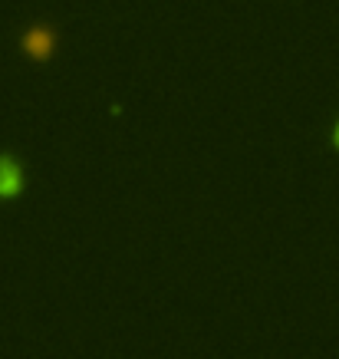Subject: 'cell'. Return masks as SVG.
<instances>
[{
	"mask_svg": "<svg viewBox=\"0 0 339 359\" xmlns=\"http://www.w3.org/2000/svg\"><path fill=\"white\" fill-rule=\"evenodd\" d=\"M20 185H23L20 165L4 155V158H0V198H13L20 191Z\"/></svg>",
	"mask_w": 339,
	"mask_h": 359,
	"instance_id": "6da1fadb",
	"label": "cell"
},
{
	"mask_svg": "<svg viewBox=\"0 0 339 359\" xmlns=\"http://www.w3.org/2000/svg\"><path fill=\"white\" fill-rule=\"evenodd\" d=\"M53 33L43 30V27H36V30L27 33V40H23V50L33 56V60H46V56L53 53Z\"/></svg>",
	"mask_w": 339,
	"mask_h": 359,
	"instance_id": "7a4b0ae2",
	"label": "cell"
},
{
	"mask_svg": "<svg viewBox=\"0 0 339 359\" xmlns=\"http://www.w3.org/2000/svg\"><path fill=\"white\" fill-rule=\"evenodd\" d=\"M333 139H336V145H339V126H336V132H333Z\"/></svg>",
	"mask_w": 339,
	"mask_h": 359,
	"instance_id": "3957f363",
	"label": "cell"
}]
</instances>
